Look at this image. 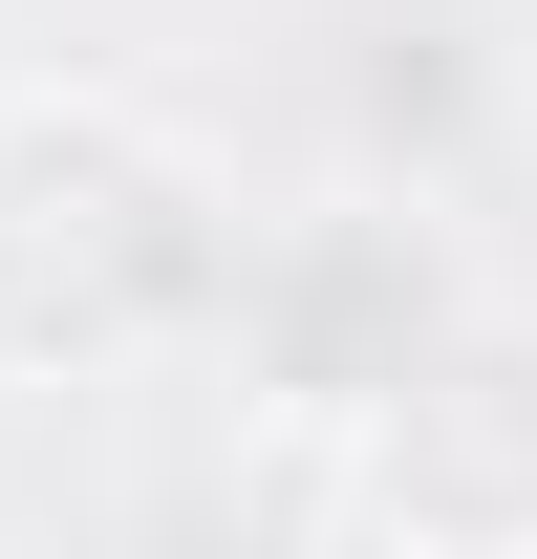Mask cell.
<instances>
[{"mask_svg":"<svg viewBox=\"0 0 537 559\" xmlns=\"http://www.w3.org/2000/svg\"><path fill=\"white\" fill-rule=\"evenodd\" d=\"M215 280H237V237L151 151V108H108V86L0 108V345L22 366H108L151 323H194Z\"/></svg>","mask_w":537,"mask_h":559,"instance_id":"1","label":"cell"},{"mask_svg":"<svg viewBox=\"0 0 537 559\" xmlns=\"http://www.w3.org/2000/svg\"><path fill=\"white\" fill-rule=\"evenodd\" d=\"M366 495H387L430 559H537V323L452 301V323L387 366V409H366Z\"/></svg>","mask_w":537,"mask_h":559,"instance_id":"2","label":"cell"},{"mask_svg":"<svg viewBox=\"0 0 537 559\" xmlns=\"http://www.w3.org/2000/svg\"><path fill=\"white\" fill-rule=\"evenodd\" d=\"M237 323H259V366L279 388H301V409H387V366L430 345V323H452V280L408 259L387 215H323V237H279V259H237Z\"/></svg>","mask_w":537,"mask_h":559,"instance_id":"3","label":"cell"}]
</instances>
